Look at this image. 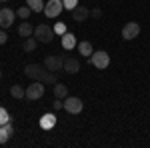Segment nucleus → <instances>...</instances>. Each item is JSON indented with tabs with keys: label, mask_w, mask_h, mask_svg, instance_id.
I'll list each match as a JSON object with an SVG mask.
<instances>
[{
	"label": "nucleus",
	"mask_w": 150,
	"mask_h": 148,
	"mask_svg": "<svg viewBox=\"0 0 150 148\" xmlns=\"http://www.w3.org/2000/svg\"><path fill=\"white\" fill-rule=\"evenodd\" d=\"M24 74L32 80H40L44 84H56V72H50L40 64H26L24 66Z\"/></svg>",
	"instance_id": "f257e3e1"
},
{
	"label": "nucleus",
	"mask_w": 150,
	"mask_h": 148,
	"mask_svg": "<svg viewBox=\"0 0 150 148\" xmlns=\"http://www.w3.org/2000/svg\"><path fill=\"white\" fill-rule=\"evenodd\" d=\"M34 38L38 40V42H44V44H48L52 38H54V30L48 26V24H38L34 28Z\"/></svg>",
	"instance_id": "f03ea898"
},
{
	"label": "nucleus",
	"mask_w": 150,
	"mask_h": 148,
	"mask_svg": "<svg viewBox=\"0 0 150 148\" xmlns=\"http://www.w3.org/2000/svg\"><path fill=\"white\" fill-rule=\"evenodd\" d=\"M90 62H92V66H96L98 70H104V68H108V64H110V54H108V52H104V50L92 52Z\"/></svg>",
	"instance_id": "7ed1b4c3"
},
{
	"label": "nucleus",
	"mask_w": 150,
	"mask_h": 148,
	"mask_svg": "<svg viewBox=\"0 0 150 148\" xmlns=\"http://www.w3.org/2000/svg\"><path fill=\"white\" fill-rule=\"evenodd\" d=\"M82 108H84V104L78 96H66L64 98V110L68 114H80Z\"/></svg>",
	"instance_id": "20e7f679"
},
{
	"label": "nucleus",
	"mask_w": 150,
	"mask_h": 148,
	"mask_svg": "<svg viewBox=\"0 0 150 148\" xmlns=\"http://www.w3.org/2000/svg\"><path fill=\"white\" fill-rule=\"evenodd\" d=\"M42 96H44V82L34 80V82L26 88V98H28V100H38V98H42Z\"/></svg>",
	"instance_id": "39448f33"
},
{
	"label": "nucleus",
	"mask_w": 150,
	"mask_h": 148,
	"mask_svg": "<svg viewBox=\"0 0 150 148\" xmlns=\"http://www.w3.org/2000/svg\"><path fill=\"white\" fill-rule=\"evenodd\" d=\"M44 68L50 70V72H60L64 68V58L56 56V54H50V56L44 58Z\"/></svg>",
	"instance_id": "423d86ee"
},
{
	"label": "nucleus",
	"mask_w": 150,
	"mask_h": 148,
	"mask_svg": "<svg viewBox=\"0 0 150 148\" xmlns=\"http://www.w3.org/2000/svg\"><path fill=\"white\" fill-rule=\"evenodd\" d=\"M62 10H64L62 0H48V4H44V14L48 18H56Z\"/></svg>",
	"instance_id": "0eeeda50"
},
{
	"label": "nucleus",
	"mask_w": 150,
	"mask_h": 148,
	"mask_svg": "<svg viewBox=\"0 0 150 148\" xmlns=\"http://www.w3.org/2000/svg\"><path fill=\"white\" fill-rule=\"evenodd\" d=\"M140 34V24L138 22H126L122 26V38L124 40H132Z\"/></svg>",
	"instance_id": "6e6552de"
},
{
	"label": "nucleus",
	"mask_w": 150,
	"mask_h": 148,
	"mask_svg": "<svg viewBox=\"0 0 150 148\" xmlns=\"http://www.w3.org/2000/svg\"><path fill=\"white\" fill-rule=\"evenodd\" d=\"M14 18H16V12L14 10H10V8H0V28L12 26Z\"/></svg>",
	"instance_id": "1a4fd4ad"
},
{
	"label": "nucleus",
	"mask_w": 150,
	"mask_h": 148,
	"mask_svg": "<svg viewBox=\"0 0 150 148\" xmlns=\"http://www.w3.org/2000/svg\"><path fill=\"white\" fill-rule=\"evenodd\" d=\"M70 14H72V20L74 22H86V18L90 16V10L86 6H76L74 10H70Z\"/></svg>",
	"instance_id": "9d476101"
},
{
	"label": "nucleus",
	"mask_w": 150,
	"mask_h": 148,
	"mask_svg": "<svg viewBox=\"0 0 150 148\" xmlns=\"http://www.w3.org/2000/svg\"><path fill=\"white\" fill-rule=\"evenodd\" d=\"M76 46H78V42H76V36L72 34V32H64L62 34V48L64 50H72Z\"/></svg>",
	"instance_id": "9b49d317"
},
{
	"label": "nucleus",
	"mask_w": 150,
	"mask_h": 148,
	"mask_svg": "<svg viewBox=\"0 0 150 148\" xmlns=\"http://www.w3.org/2000/svg\"><path fill=\"white\" fill-rule=\"evenodd\" d=\"M64 72H68V74H76L78 70H80V62L76 60V58H64Z\"/></svg>",
	"instance_id": "f8f14e48"
},
{
	"label": "nucleus",
	"mask_w": 150,
	"mask_h": 148,
	"mask_svg": "<svg viewBox=\"0 0 150 148\" xmlns=\"http://www.w3.org/2000/svg\"><path fill=\"white\" fill-rule=\"evenodd\" d=\"M54 124H56V114L48 112L40 118V128L42 130H50V128H54Z\"/></svg>",
	"instance_id": "ddd939ff"
},
{
	"label": "nucleus",
	"mask_w": 150,
	"mask_h": 148,
	"mask_svg": "<svg viewBox=\"0 0 150 148\" xmlns=\"http://www.w3.org/2000/svg\"><path fill=\"white\" fill-rule=\"evenodd\" d=\"M12 132H14V126H12L10 122H6V124H0V144L8 142V138L12 136Z\"/></svg>",
	"instance_id": "4468645a"
},
{
	"label": "nucleus",
	"mask_w": 150,
	"mask_h": 148,
	"mask_svg": "<svg viewBox=\"0 0 150 148\" xmlns=\"http://www.w3.org/2000/svg\"><path fill=\"white\" fill-rule=\"evenodd\" d=\"M18 34L22 36V38H28V36L34 34V28H32V24L30 22H22L18 26Z\"/></svg>",
	"instance_id": "2eb2a0df"
},
{
	"label": "nucleus",
	"mask_w": 150,
	"mask_h": 148,
	"mask_svg": "<svg viewBox=\"0 0 150 148\" xmlns=\"http://www.w3.org/2000/svg\"><path fill=\"white\" fill-rule=\"evenodd\" d=\"M78 52H80L82 56H92L94 48H92V44H90L88 40H84V42H78Z\"/></svg>",
	"instance_id": "dca6fc26"
},
{
	"label": "nucleus",
	"mask_w": 150,
	"mask_h": 148,
	"mask_svg": "<svg viewBox=\"0 0 150 148\" xmlns=\"http://www.w3.org/2000/svg\"><path fill=\"white\" fill-rule=\"evenodd\" d=\"M10 94H12V98L22 100V98H26V88H22L20 84H14V86L10 88Z\"/></svg>",
	"instance_id": "f3484780"
},
{
	"label": "nucleus",
	"mask_w": 150,
	"mask_h": 148,
	"mask_svg": "<svg viewBox=\"0 0 150 148\" xmlns=\"http://www.w3.org/2000/svg\"><path fill=\"white\" fill-rule=\"evenodd\" d=\"M54 96L64 100V98L68 96V88H66V86H64L62 82H56V84H54Z\"/></svg>",
	"instance_id": "a211bd4d"
},
{
	"label": "nucleus",
	"mask_w": 150,
	"mask_h": 148,
	"mask_svg": "<svg viewBox=\"0 0 150 148\" xmlns=\"http://www.w3.org/2000/svg\"><path fill=\"white\" fill-rule=\"evenodd\" d=\"M26 6L32 12H42L44 10V2H42V0H26Z\"/></svg>",
	"instance_id": "6ab92c4d"
},
{
	"label": "nucleus",
	"mask_w": 150,
	"mask_h": 148,
	"mask_svg": "<svg viewBox=\"0 0 150 148\" xmlns=\"http://www.w3.org/2000/svg\"><path fill=\"white\" fill-rule=\"evenodd\" d=\"M36 44H38V40L28 36V38H26V40L22 42V50H24V52H32V50L36 48Z\"/></svg>",
	"instance_id": "aec40b11"
},
{
	"label": "nucleus",
	"mask_w": 150,
	"mask_h": 148,
	"mask_svg": "<svg viewBox=\"0 0 150 148\" xmlns=\"http://www.w3.org/2000/svg\"><path fill=\"white\" fill-rule=\"evenodd\" d=\"M30 14H32V10H30V8H28V6H20V8H18V10H16V16H20V18H22V20H26V18H28V16H30Z\"/></svg>",
	"instance_id": "412c9836"
},
{
	"label": "nucleus",
	"mask_w": 150,
	"mask_h": 148,
	"mask_svg": "<svg viewBox=\"0 0 150 148\" xmlns=\"http://www.w3.org/2000/svg\"><path fill=\"white\" fill-rule=\"evenodd\" d=\"M6 122H10V114L4 106H0V124H6Z\"/></svg>",
	"instance_id": "4be33fe9"
},
{
	"label": "nucleus",
	"mask_w": 150,
	"mask_h": 148,
	"mask_svg": "<svg viewBox=\"0 0 150 148\" xmlns=\"http://www.w3.org/2000/svg\"><path fill=\"white\" fill-rule=\"evenodd\" d=\"M64 32H66V24H64V22H56V24H54V34L62 36Z\"/></svg>",
	"instance_id": "5701e85b"
},
{
	"label": "nucleus",
	"mask_w": 150,
	"mask_h": 148,
	"mask_svg": "<svg viewBox=\"0 0 150 148\" xmlns=\"http://www.w3.org/2000/svg\"><path fill=\"white\" fill-rule=\"evenodd\" d=\"M62 4H64L66 10H74L78 6V0H62Z\"/></svg>",
	"instance_id": "b1692460"
},
{
	"label": "nucleus",
	"mask_w": 150,
	"mask_h": 148,
	"mask_svg": "<svg viewBox=\"0 0 150 148\" xmlns=\"http://www.w3.org/2000/svg\"><path fill=\"white\" fill-rule=\"evenodd\" d=\"M90 16H92V18H100V16H102V10H100V8H94V10H90Z\"/></svg>",
	"instance_id": "393cba45"
},
{
	"label": "nucleus",
	"mask_w": 150,
	"mask_h": 148,
	"mask_svg": "<svg viewBox=\"0 0 150 148\" xmlns=\"http://www.w3.org/2000/svg\"><path fill=\"white\" fill-rule=\"evenodd\" d=\"M6 40H8V34H6L4 30H0V46L6 44Z\"/></svg>",
	"instance_id": "a878e982"
},
{
	"label": "nucleus",
	"mask_w": 150,
	"mask_h": 148,
	"mask_svg": "<svg viewBox=\"0 0 150 148\" xmlns=\"http://www.w3.org/2000/svg\"><path fill=\"white\" fill-rule=\"evenodd\" d=\"M0 2H2V0H0Z\"/></svg>",
	"instance_id": "bb28decb"
}]
</instances>
